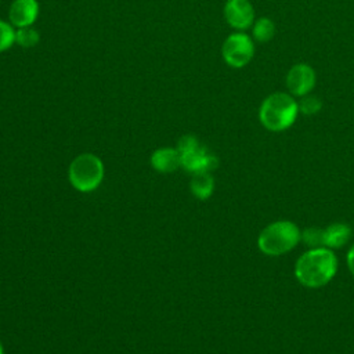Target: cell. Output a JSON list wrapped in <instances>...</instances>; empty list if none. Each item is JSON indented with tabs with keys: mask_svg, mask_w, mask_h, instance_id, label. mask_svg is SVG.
<instances>
[{
	"mask_svg": "<svg viewBox=\"0 0 354 354\" xmlns=\"http://www.w3.org/2000/svg\"><path fill=\"white\" fill-rule=\"evenodd\" d=\"M337 260L328 248H314L299 257L295 266L297 281L307 288L326 285L335 275Z\"/></svg>",
	"mask_w": 354,
	"mask_h": 354,
	"instance_id": "obj_1",
	"label": "cell"
},
{
	"mask_svg": "<svg viewBox=\"0 0 354 354\" xmlns=\"http://www.w3.org/2000/svg\"><path fill=\"white\" fill-rule=\"evenodd\" d=\"M297 113V101L290 94L278 91L263 100L259 109V119L267 130L282 131L295 123Z\"/></svg>",
	"mask_w": 354,
	"mask_h": 354,
	"instance_id": "obj_2",
	"label": "cell"
},
{
	"mask_svg": "<svg viewBox=\"0 0 354 354\" xmlns=\"http://www.w3.org/2000/svg\"><path fill=\"white\" fill-rule=\"evenodd\" d=\"M301 235L296 224L290 221H275L267 225L259 235L257 245L268 256H279L292 250Z\"/></svg>",
	"mask_w": 354,
	"mask_h": 354,
	"instance_id": "obj_3",
	"label": "cell"
},
{
	"mask_svg": "<svg viewBox=\"0 0 354 354\" xmlns=\"http://www.w3.org/2000/svg\"><path fill=\"white\" fill-rule=\"evenodd\" d=\"M69 181L80 192L94 191L104 178L102 160L94 153L76 156L69 166Z\"/></svg>",
	"mask_w": 354,
	"mask_h": 354,
	"instance_id": "obj_4",
	"label": "cell"
},
{
	"mask_svg": "<svg viewBox=\"0 0 354 354\" xmlns=\"http://www.w3.org/2000/svg\"><path fill=\"white\" fill-rule=\"evenodd\" d=\"M177 151L180 153L181 166L196 174L209 173L217 166V158L209 153L194 136H184L177 144Z\"/></svg>",
	"mask_w": 354,
	"mask_h": 354,
	"instance_id": "obj_5",
	"label": "cell"
},
{
	"mask_svg": "<svg viewBox=\"0 0 354 354\" xmlns=\"http://www.w3.org/2000/svg\"><path fill=\"white\" fill-rule=\"evenodd\" d=\"M221 55L231 68L246 66L254 55V44L252 37L243 32L231 33L223 43Z\"/></svg>",
	"mask_w": 354,
	"mask_h": 354,
	"instance_id": "obj_6",
	"label": "cell"
},
{
	"mask_svg": "<svg viewBox=\"0 0 354 354\" xmlns=\"http://www.w3.org/2000/svg\"><path fill=\"white\" fill-rule=\"evenodd\" d=\"M315 86V72L308 64H295L286 75V87L292 95L310 94Z\"/></svg>",
	"mask_w": 354,
	"mask_h": 354,
	"instance_id": "obj_7",
	"label": "cell"
},
{
	"mask_svg": "<svg viewBox=\"0 0 354 354\" xmlns=\"http://www.w3.org/2000/svg\"><path fill=\"white\" fill-rule=\"evenodd\" d=\"M224 17L231 28L243 30L253 25L254 8L249 0H227L224 6Z\"/></svg>",
	"mask_w": 354,
	"mask_h": 354,
	"instance_id": "obj_8",
	"label": "cell"
},
{
	"mask_svg": "<svg viewBox=\"0 0 354 354\" xmlns=\"http://www.w3.org/2000/svg\"><path fill=\"white\" fill-rule=\"evenodd\" d=\"M39 15L37 0H14L10 7V22L15 28L32 26Z\"/></svg>",
	"mask_w": 354,
	"mask_h": 354,
	"instance_id": "obj_9",
	"label": "cell"
},
{
	"mask_svg": "<svg viewBox=\"0 0 354 354\" xmlns=\"http://www.w3.org/2000/svg\"><path fill=\"white\" fill-rule=\"evenodd\" d=\"M151 165L156 171L171 173L181 166L177 148H159L151 156Z\"/></svg>",
	"mask_w": 354,
	"mask_h": 354,
	"instance_id": "obj_10",
	"label": "cell"
},
{
	"mask_svg": "<svg viewBox=\"0 0 354 354\" xmlns=\"http://www.w3.org/2000/svg\"><path fill=\"white\" fill-rule=\"evenodd\" d=\"M351 236V228L343 223H335L324 230V246L326 248H340Z\"/></svg>",
	"mask_w": 354,
	"mask_h": 354,
	"instance_id": "obj_11",
	"label": "cell"
},
{
	"mask_svg": "<svg viewBox=\"0 0 354 354\" xmlns=\"http://www.w3.org/2000/svg\"><path fill=\"white\" fill-rule=\"evenodd\" d=\"M214 188L213 177L209 173H196L191 180V192L199 199H207Z\"/></svg>",
	"mask_w": 354,
	"mask_h": 354,
	"instance_id": "obj_12",
	"label": "cell"
},
{
	"mask_svg": "<svg viewBox=\"0 0 354 354\" xmlns=\"http://www.w3.org/2000/svg\"><path fill=\"white\" fill-rule=\"evenodd\" d=\"M252 35L260 43L270 41L275 35V25L270 18H259L252 25Z\"/></svg>",
	"mask_w": 354,
	"mask_h": 354,
	"instance_id": "obj_13",
	"label": "cell"
},
{
	"mask_svg": "<svg viewBox=\"0 0 354 354\" xmlns=\"http://www.w3.org/2000/svg\"><path fill=\"white\" fill-rule=\"evenodd\" d=\"M39 32L33 29L32 26H25V28H18L15 30V41L21 47H33L39 41Z\"/></svg>",
	"mask_w": 354,
	"mask_h": 354,
	"instance_id": "obj_14",
	"label": "cell"
},
{
	"mask_svg": "<svg viewBox=\"0 0 354 354\" xmlns=\"http://www.w3.org/2000/svg\"><path fill=\"white\" fill-rule=\"evenodd\" d=\"M297 105H299V112H301L304 115H314L322 106L321 100L315 95H311V94L303 95L301 100L297 102Z\"/></svg>",
	"mask_w": 354,
	"mask_h": 354,
	"instance_id": "obj_15",
	"label": "cell"
},
{
	"mask_svg": "<svg viewBox=\"0 0 354 354\" xmlns=\"http://www.w3.org/2000/svg\"><path fill=\"white\" fill-rule=\"evenodd\" d=\"M15 41V29L12 25L0 19V53L10 48Z\"/></svg>",
	"mask_w": 354,
	"mask_h": 354,
	"instance_id": "obj_16",
	"label": "cell"
},
{
	"mask_svg": "<svg viewBox=\"0 0 354 354\" xmlns=\"http://www.w3.org/2000/svg\"><path fill=\"white\" fill-rule=\"evenodd\" d=\"M301 239L304 241L306 245H310L313 248H322L324 246V230L319 228H307Z\"/></svg>",
	"mask_w": 354,
	"mask_h": 354,
	"instance_id": "obj_17",
	"label": "cell"
},
{
	"mask_svg": "<svg viewBox=\"0 0 354 354\" xmlns=\"http://www.w3.org/2000/svg\"><path fill=\"white\" fill-rule=\"evenodd\" d=\"M347 266H348V270L351 271V274L354 275V246L347 253Z\"/></svg>",
	"mask_w": 354,
	"mask_h": 354,
	"instance_id": "obj_18",
	"label": "cell"
},
{
	"mask_svg": "<svg viewBox=\"0 0 354 354\" xmlns=\"http://www.w3.org/2000/svg\"><path fill=\"white\" fill-rule=\"evenodd\" d=\"M0 354H4V350H3V346H1V343H0Z\"/></svg>",
	"mask_w": 354,
	"mask_h": 354,
	"instance_id": "obj_19",
	"label": "cell"
}]
</instances>
